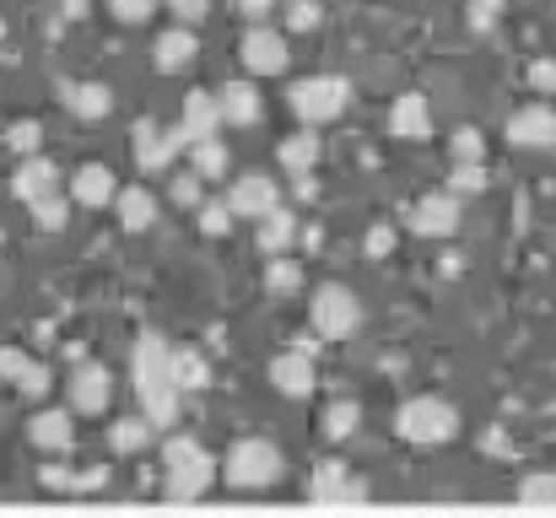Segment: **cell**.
Here are the masks:
<instances>
[{
    "label": "cell",
    "mask_w": 556,
    "mask_h": 518,
    "mask_svg": "<svg viewBox=\"0 0 556 518\" xmlns=\"http://www.w3.org/2000/svg\"><path fill=\"white\" fill-rule=\"evenodd\" d=\"M514 497H519L525 508H552L556 503V470H530V476L514 487Z\"/></svg>",
    "instance_id": "33"
},
{
    "label": "cell",
    "mask_w": 556,
    "mask_h": 518,
    "mask_svg": "<svg viewBox=\"0 0 556 518\" xmlns=\"http://www.w3.org/2000/svg\"><path fill=\"white\" fill-rule=\"evenodd\" d=\"M503 136H508V147H519V152H552L556 147V109L552 103H525V109H514Z\"/></svg>",
    "instance_id": "12"
},
{
    "label": "cell",
    "mask_w": 556,
    "mask_h": 518,
    "mask_svg": "<svg viewBox=\"0 0 556 518\" xmlns=\"http://www.w3.org/2000/svg\"><path fill=\"white\" fill-rule=\"evenodd\" d=\"M308 325H314L319 341H352L363 330V298L346 281H325L308 298Z\"/></svg>",
    "instance_id": "4"
},
{
    "label": "cell",
    "mask_w": 556,
    "mask_h": 518,
    "mask_svg": "<svg viewBox=\"0 0 556 518\" xmlns=\"http://www.w3.org/2000/svg\"><path fill=\"white\" fill-rule=\"evenodd\" d=\"M130 378L136 389H157V383H174V345L163 341L157 330L136 336V351H130ZM179 389V383H174Z\"/></svg>",
    "instance_id": "16"
},
{
    "label": "cell",
    "mask_w": 556,
    "mask_h": 518,
    "mask_svg": "<svg viewBox=\"0 0 556 518\" xmlns=\"http://www.w3.org/2000/svg\"><path fill=\"white\" fill-rule=\"evenodd\" d=\"M530 92H541V103L546 98H556V60H530Z\"/></svg>",
    "instance_id": "46"
},
{
    "label": "cell",
    "mask_w": 556,
    "mask_h": 518,
    "mask_svg": "<svg viewBox=\"0 0 556 518\" xmlns=\"http://www.w3.org/2000/svg\"><path fill=\"white\" fill-rule=\"evenodd\" d=\"M222 98L216 92H189L185 109H179V130H185L189 147H200V141H222Z\"/></svg>",
    "instance_id": "17"
},
{
    "label": "cell",
    "mask_w": 556,
    "mask_h": 518,
    "mask_svg": "<svg viewBox=\"0 0 556 518\" xmlns=\"http://www.w3.org/2000/svg\"><path fill=\"white\" fill-rule=\"evenodd\" d=\"M0 38H5V16H0Z\"/></svg>",
    "instance_id": "52"
},
{
    "label": "cell",
    "mask_w": 556,
    "mask_h": 518,
    "mask_svg": "<svg viewBox=\"0 0 556 518\" xmlns=\"http://www.w3.org/2000/svg\"><path fill=\"white\" fill-rule=\"evenodd\" d=\"M60 168H54V157H27V163H16V173L5 178V189L16 194V200H27V205H38V200H49V194H60Z\"/></svg>",
    "instance_id": "18"
},
{
    "label": "cell",
    "mask_w": 556,
    "mask_h": 518,
    "mask_svg": "<svg viewBox=\"0 0 556 518\" xmlns=\"http://www.w3.org/2000/svg\"><path fill=\"white\" fill-rule=\"evenodd\" d=\"M281 22H287V33H314L325 22V5L319 0H281Z\"/></svg>",
    "instance_id": "39"
},
{
    "label": "cell",
    "mask_w": 556,
    "mask_h": 518,
    "mask_svg": "<svg viewBox=\"0 0 556 518\" xmlns=\"http://www.w3.org/2000/svg\"><path fill=\"white\" fill-rule=\"evenodd\" d=\"M314 194H319V184H314V173H298V178H292V200H298V205H308Z\"/></svg>",
    "instance_id": "49"
},
{
    "label": "cell",
    "mask_w": 556,
    "mask_h": 518,
    "mask_svg": "<svg viewBox=\"0 0 556 518\" xmlns=\"http://www.w3.org/2000/svg\"><path fill=\"white\" fill-rule=\"evenodd\" d=\"M238 11H243V22H249V27H270L276 0H238Z\"/></svg>",
    "instance_id": "48"
},
{
    "label": "cell",
    "mask_w": 556,
    "mask_h": 518,
    "mask_svg": "<svg viewBox=\"0 0 556 518\" xmlns=\"http://www.w3.org/2000/svg\"><path fill=\"white\" fill-rule=\"evenodd\" d=\"M87 11H92V0H60V16H65V22H81Z\"/></svg>",
    "instance_id": "50"
},
{
    "label": "cell",
    "mask_w": 556,
    "mask_h": 518,
    "mask_svg": "<svg viewBox=\"0 0 556 518\" xmlns=\"http://www.w3.org/2000/svg\"><path fill=\"white\" fill-rule=\"evenodd\" d=\"M227 205H232V216L265 222L270 211H281V184L265 178V173H238V178L227 184Z\"/></svg>",
    "instance_id": "13"
},
{
    "label": "cell",
    "mask_w": 556,
    "mask_h": 518,
    "mask_svg": "<svg viewBox=\"0 0 556 518\" xmlns=\"http://www.w3.org/2000/svg\"><path fill=\"white\" fill-rule=\"evenodd\" d=\"M303 281H308V270L298 265V260H270L265 265V292H276V298H292V292H303Z\"/></svg>",
    "instance_id": "32"
},
{
    "label": "cell",
    "mask_w": 556,
    "mask_h": 518,
    "mask_svg": "<svg viewBox=\"0 0 556 518\" xmlns=\"http://www.w3.org/2000/svg\"><path fill=\"white\" fill-rule=\"evenodd\" d=\"M238 54H243V71L249 76H281L292 65V43L276 27H249L243 43H238Z\"/></svg>",
    "instance_id": "9"
},
{
    "label": "cell",
    "mask_w": 556,
    "mask_h": 518,
    "mask_svg": "<svg viewBox=\"0 0 556 518\" xmlns=\"http://www.w3.org/2000/svg\"><path fill=\"white\" fill-rule=\"evenodd\" d=\"M152 443H157V427H152L141 410H136V416H119V421L109 427V448H114L119 459H141Z\"/></svg>",
    "instance_id": "25"
},
{
    "label": "cell",
    "mask_w": 556,
    "mask_h": 518,
    "mask_svg": "<svg viewBox=\"0 0 556 518\" xmlns=\"http://www.w3.org/2000/svg\"><path fill=\"white\" fill-rule=\"evenodd\" d=\"M298 243H303V249H319V243H325V232H319V227H303V238H298Z\"/></svg>",
    "instance_id": "51"
},
{
    "label": "cell",
    "mask_w": 556,
    "mask_h": 518,
    "mask_svg": "<svg viewBox=\"0 0 556 518\" xmlns=\"http://www.w3.org/2000/svg\"><path fill=\"white\" fill-rule=\"evenodd\" d=\"M363 254H368V260H383V254H394V222H372L368 238H363Z\"/></svg>",
    "instance_id": "45"
},
{
    "label": "cell",
    "mask_w": 556,
    "mask_h": 518,
    "mask_svg": "<svg viewBox=\"0 0 556 518\" xmlns=\"http://www.w3.org/2000/svg\"><path fill=\"white\" fill-rule=\"evenodd\" d=\"M194 54H200V38H194V27H168V33H157V43H152V65L163 71V76H179L194 65Z\"/></svg>",
    "instance_id": "21"
},
{
    "label": "cell",
    "mask_w": 556,
    "mask_h": 518,
    "mask_svg": "<svg viewBox=\"0 0 556 518\" xmlns=\"http://www.w3.org/2000/svg\"><path fill=\"white\" fill-rule=\"evenodd\" d=\"M232 222H238V216H232V205H227V200H205V205L194 211V227H200L205 238H227V232H232Z\"/></svg>",
    "instance_id": "38"
},
{
    "label": "cell",
    "mask_w": 556,
    "mask_h": 518,
    "mask_svg": "<svg viewBox=\"0 0 556 518\" xmlns=\"http://www.w3.org/2000/svg\"><path fill=\"white\" fill-rule=\"evenodd\" d=\"M27 443L43 454V459H65L76 448V416L65 405H43L27 416Z\"/></svg>",
    "instance_id": "8"
},
{
    "label": "cell",
    "mask_w": 556,
    "mask_h": 518,
    "mask_svg": "<svg viewBox=\"0 0 556 518\" xmlns=\"http://www.w3.org/2000/svg\"><path fill=\"white\" fill-rule=\"evenodd\" d=\"M459 200L448 194V189H432V194H421L410 211H405V227L416 232V238H454L459 232Z\"/></svg>",
    "instance_id": "10"
},
{
    "label": "cell",
    "mask_w": 556,
    "mask_h": 518,
    "mask_svg": "<svg viewBox=\"0 0 556 518\" xmlns=\"http://www.w3.org/2000/svg\"><path fill=\"white\" fill-rule=\"evenodd\" d=\"M448 152H454V168H470V163H486V136L476 125H459L448 136Z\"/></svg>",
    "instance_id": "35"
},
{
    "label": "cell",
    "mask_w": 556,
    "mask_h": 518,
    "mask_svg": "<svg viewBox=\"0 0 556 518\" xmlns=\"http://www.w3.org/2000/svg\"><path fill=\"white\" fill-rule=\"evenodd\" d=\"M287 476V454L270 438H238L222 454V487L227 492H270Z\"/></svg>",
    "instance_id": "2"
},
{
    "label": "cell",
    "mask_w": 556,
    "mask_h": 518,
    "mask_svg": "<svg viewBox=\"0 0 556 518\" xmlns=\"http://www.w3.org/2000/svg\"><path fill=\"white\" fill-rule=\"evenodd\" d=\"M168 200H174L179 211H200V205H205V178L189 168L174 173V178H168Z\"/></svg>",
    "instance_id": "36"
},
{
    "label": "cell",
    "mask_w": 556,
    "mask_h": 518,
    "mask_svg": "<svg viewBox=\"0 0 556 518\" xmlns=\"http://www.w3.org/2000/svg\"><path fill=\"white\" fill-rule=\"evenodd\" d=\"M357 427H363V405H357L352 394H341V400L325 405V438H330V443H352Z\"/></svg>",
    "instance_id": "30"
},
{
    "label": "cell",
    "mask_w": 556,
    "mask_h": 518,
    "mask_svg": "<svg viewBox=\"0 0 556 518\" xmlns=\"http://www.w3.org/2000/svg\"><path fill=\"white\" fill-rule=\"evenodd\" d=\"M303 238V222H298V211L292 205H281V211H270L265 222H260V232H254V243H260V254H270V260H281L292 243Z\"/></svg>",
    "instance_id": "24"
},
{
    "label": "cell",
    "mask_w": 556,
    "mask_h": 518,
    "mask_svg": "<svg viewBox=\"0 0 556 518\" xmlns=\"http://www.w3.org/2000/svg\"><path fill=\"white\" fill-rule=\"evenodd\" d=\"M5 147L27 163V157H43V125L38 119H16V125H5Z\"/></svg>",
    "instance_id": "34"
},
{
    "label": "cell",
    "mask_w": 556,
    "mask_h": 518,
    "mask_svg": "<svg viewBox=\"0 0 556 518\" xmlns=\"http://www.w3.org/2000/svg\"><path fill=\"white\" fill-rule=\"evenodd\" d=\"M319 152H325V141H319L314 130H298V136H287V141L276 147V163L298 178V173H314V168H319Z\"/></svg>",
    "instance_id": "28"
},
{
    "label": "cell",
    "mask_w": 556,
    "mask_h": 518,
    "mask_svg": "<svg viewBox=\"0 0 556 518\" xmlns=\"http://www.w3.org/2000/svg\"><path fill=\"white\" fill-rule=\"evenodd\" d=\"M287 103L314 130V125H330V119H341L352 109V81H341V76H308V81H298L287 92Z\"/></svg>",
    "instance_id": "5"
},
{
    "label": "cell",
    "mask_w": 556,
    "mask_h": 518,
    "mask_svg": "<svg viewBox=\"0 0 556 518\" xmlns=\"http://www.w3.org/2000/svg\"><path fill=\"white\" fill-rule=\"evenodd\" d=\"M476 443H481V454H486V459H514V454H519V448H514V438H508V427H486Z\"/></svg>",
    "instance_id": "44"
},
{
    "label": "cell",
    "mask_w": 556,
    "mask_h": 518,
    "mask_svg": "<svg viewBox=\"0 0 556 518\" xmlns=\"http://www.w3.org/2000/svg\"><path fill=\"white\" fill-rule=\"evenodd\" d=\"M109 400H114V372L103 362L71 367V378H65V410L71 416H103Z\"/></svg>",
    "instance_id": "6"
},
{
    "label": "cell",
    "mask_w": 556,
    "mask_h": 518,
    "mask_svg": "<svg viewBox=\"0 0 556 518\" xmlns=\"http://www.w3.org/2000/svg\"><path fill=\"white\" fill-rule=\"evenodd\" d=\"M0 383H11L22 400H49V389H54L49 367L22 345H0Z\"/></svg>",
    "instance_id": "14"
},
{
    "label": "cell",
    "mask_w": 556,
    "mask_h": 518,
    "mask_svg": "<svg viewBox=\"0 0 556 518\" xmlns=\"http://www.w3.org/2000/svg\"><path fill=\"white\" fill-rule=\"evenodd\" d=\"M270 383H276V394H287V400H308L314 389H319V367H314V345H292V351H281L276 362H270Z\"/></svg>",
    "instance_id": "15"
},
{
    "label": "cell",
    "mask_w": 556,
    "mask_h": 518,
    "mask_svg": "<svg viewBox=\"0 0 556 518\" xmlns=\"http://www.w3.org/2000/svg\"><path fill=\"white\" fill-rule=\"evenodd\" d=\"M394 432L400 443L410 448H443L459 438V410L443 400V394H410L400 410H394Z\"/></svg>",
    "instance_id": "3"
},
{
    "label": "cell",
    "mask_w": 556,
    "mask_h": 518,
    "mask_svg": "<svg viewBox=\"0 0 556 518\" xmlns=\"http://www.w3.org/2000/svg\"><path fill=\"white\" fill-rule=\"evenodd\" d=\"M65 189H71V205H87V211H103V205L119 200V184H114V173L103 163H81L65 178Z\"/></svg>",
    "instance_id": "20"
},
{
    "label": "cell",
    "mask_w": 556,
    "mask_h": 518,
    "mask_svg": "<svg viewBox=\"0 0 556 518\" xmlns=\"http://www.w3.org/2000/svg\"><path fill=\"white\" fill-rule=\"evenodd\" d=\"M174 383H179V394H200L211 383V362L200 345H174Z\"/></svg>",
    "instance_id": "29"
},
{
    "label": "cell",
    "mask_w": 556,
    "mask_h": 518,
    "mask_svg": "<svg viewBox=\"0 0 556 518\" xmlns=\"http://www.w3.org/2000/svg\"><path fill=\"white\" fill-rule=\"evenodd\" d=\"M114 211H119V227H125V232H147V227L157 222V194L141 189V184H125L119 200H114Z\"/></svg>",
    "instance_id": "26"
},
{
    "label": "cell",
    "mask_w": 556,
    "mask_h": 518,
    "mask_svg": "<svg viewBox=\"0 0 556 518\" xmlns=\"http://www.w3.org/2000/svg\"><path fill=\"white\" fill-rule=\"evenodd\" d=\"M60 103L76 114V119H109V109H114V92L103 87V81H60Z\"/></svg>",
    "instance_id": "23"
},
{
    "label": "cell",
    "mask_w": 556,
    "mask_h": 518,
    "mask_svg": "<svg viewBox=\"0 0 556 518\" xmlns=\"http://www.w3.org/2000/svg\"><path fill=\"white\" fill-rule=\"evenodd\" d=\"M0 189H5V173H0Z\"/></svg>",
    "instance_id": "53"
},
{
    "label": "cell",
    "mask_w": 556,
    "mask_h": 518,
    "mask_svg": "<svg viewBox=\"0 0 556 518\" xmlns=\"http://www.w3.org/2000/svg\"><path fill=\"white\" fill-rule=\"evenodd\" d=\"M33 211V227L38 232H60L65 222H71V194H49V200H38V205H27Z\"/></svg>",
    "instance_id": "37"
},
{
    "label": "cell",
    "mask_w": 556,
    "mask_h": 518,
    "mask_svg": "<svg viewBox=\"0 0 556 518\" xmlns=\"http://www.w3.org/2000/svg\"><path fill=\"white\" fill-rule=\"evenodd\" d=\"M216 98H222V119H227V125H238V130H249V125H260V119H265V92H260L249 76H243V81H227Z\"/></svg>",
    "instance_id": "22"
},
{
    "label": "cell",
    "mask_w": 556,
    "mask_h": 518,
    "mask_svg": "<svg viewBox=\"0 0 556 518\" xmlns=\"http://www.w3.org/2000/svg\"><path fill=\"white\" fill-rule=\"evenodd\" d=\"M216 481H222V465H216V454L200 438H185V432L163 438V492L168 497L200 503Z\"/></svg>",
    "instance_id": "1"
},
{
    "label": "cell",
    "mask_w": 556,
    "mask_h": 518,
    "mask_svg": "<svg viewBox=\"0 0 556 518\" xmlns=\"http://www.w3.org/2000/svg\"><path fill=\"white\" fill-rule=\"evenodd\" d=\"M163 0H109V11H114V22H125V27H141V22H152V11H157Z\"/></svg>",
    "instance_id": "43"
},
{
    "label": "cell",
    "mask_w": 556,
    "mask_h": 518,
    "mask_svg": "<svg viewBox=\"0 0 556 518\" xmlns=\"http://www.w3.org/2000/svg\"><path fill=\"white\" fill-rule=\"evenodd\" d=\"M389 136L394 141H427L432 136V103H427V92H400L389 103Z\"/></svg>",
    "instance_id": "19"
},
{
    "label": "cell",
    "mask_w": 556,
    "mask_h": 518,
    "mask_svg": "<svg viewBox=\"0 0 556 518\" xmlns=\"http://www.w3.org/2000/svg\"><path fill=\"white\" fill-rule=\"evenodd\" d=\"M503 5H508V0H465V22H470V33H492V27L503 22Z\"/></svg>",
    "instance_id": "40"
},
{
    "label": "cell",
    "mask_w": 556,
    "mask_h": 518,
    "mask_svg": "<svg viewBox=\"0 0 556 518\" xmlns=\"http://www.w3.org/2000/svg\"><path fill=\"white\" fill-rule=\"evenodd\" d=\"M492 178H486V163H470V168H454L448 173V194L459 200V194H481Z\"/></svg>",
    "instance_id": "42"
},
{
    "label": "cell",
    "mask_w": 556,
    "mask_h": 518,
    "mask_svg": "<svg viewBox=\"0 0 556 518\" xmlns=\"http://www.w3.org/2000/svg\"><path fill=\"white\" fill-rule=\"evenodd\" d=\"M308 497H314V503H363V497H372V487L352 470V465L319 459L314 476H308Z\"/></svg>",
    "instance_id": "11"
},
{
    "label": "cell",
    "mask_w": 556,
    "mask_h": 518,
    "mask_svg": "<svg viewBox=\"0 0 556 518\" xmlns=\"http://www.w3.org/2000/svg\"><path fill=\"white\" fill-rule=\"evenodd\" d=\"M179 389L174 383H157V389H136V405H141V416L157 427V432H174L179 427Z\"/></svg>",
    "instance_id": "27"
},
{
    "label": "cell",
    "mask_w": 556,
    "mask_h": 518,
    "mask_svg": "<svg viewBox=\"0 0 556 518\" xmlns=\"http://www.w3.org/2000/svg\"><path fill=\"white\" fill-rule=\"evenodd\" d=\"M185 130L174 125V130H163L157 119H141L136 125V136H130V157H136V168L141 173H168L174 168V157L185 152Z\"/></svg>",
    "instance_id": "7"
},
{
    "label": "cell",
    "mask_w": 556,
    "mask_h": 518,
    "mask_svg": "<svg viewBox=\"0 0 556 518\" xmlns=\"http://www.w3.org/2000/svg\"><path fill=\"white\" fill-rule=\"evenodd\" d=\"M189 173H200L205 184H211V178H227V173H232L227 141H200V147H189Z\"/></svg>",
    "instance_id": "31"
},
{
    "label": "cell",
    "mask_w": 556,
    "mask_h": 518,
    "mask_svg": "<svg viewBox=\"0 0 556 518\" xmlns=\"http://www.w3.org/2000/svg\"><path fill=\"white\" fill-rule=\"evenodd\" d=\"M114 476H109V465H81V470H71V497H92V492H103Z\"/></svg>",
    "instance_id": "41"
},
{
    "label": "cell",
    "mask_w": 556,
    "mask_h": 518,
    "mask_svg": "<svg viewBox=\"0 0 556 518\" xmlns=\"http://www.w3.org/2000/svg\"><path fill=\"white\" fill-rule=\"evenodd\" d=\"M163 5H168V11L179 16V27H194V22H200V16L211 11V0H163Z\"/></svg>",
    "instance_id": "47"
}]
</instances>
